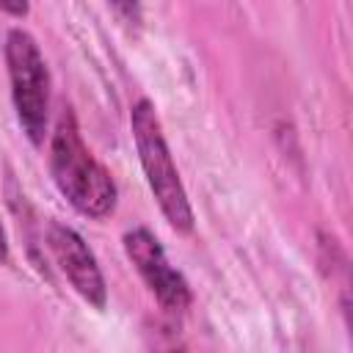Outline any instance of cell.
Segmentation results:
<instances>
[{
	"label": "cell",
	"mask_w": 353,
	"mask_h": 353,
	"mask_svg": "<svg viewBox=\"0 0 353 353\" xmlns=\"http://www.w3.org/2000/svg\"><path fill=\"white\" fill-rule=\"evenodd\" d=\"M130 127H132V141L138 149V160L141 168L146 174L149 190L157 199V207L163 212V218L168 221V226L179 234H190L196 226L193 218V207L188 199V190L179 179V171L174 165L171 149L165 143L157 110L149 99H138L130 110Z\"/></svg>",
	"instance_id": "obj_2"
},
{
	"label": "cell",
	"mask_w": 353,
	"mask_h": 353,
	"mask_svg": "<svg viewBox=\"0 0 353 353\" xmlns=\"http://www.w3.org/2000/svg\"><path fill=\"white\" fill-rule=\"evenodd\" d=\"M0 11L3 14H14V17H25L28 14V6L22 3V6H8V3H0Z\"/></svg>",
	"instance_id": "obj_7"
},
{
	"label": "cell",
	"mask_w": 353,
	"mask_h": 353,
	"mask_svg": "<svg viewBox=\"0 0 353 353\" xmlns=\"http://www.w3.org/2000/svg\"><path fill=\"white\" fill-rule=\"evenodd\" d=\"M47 248H50L55 265L61 268V273L66 276V281L72 284V290L94 309H105V303H108L105 276L97 265V256L85 245V240L72 226H66L61 221H50L47 223Z\"/></svg>",
	"instance_id": "obj_5"
},
{
	"label": "cell",
	"mask_w": 353,
	"mask_h": 353,
	"mask_svg": "<svg viewBox=\"0 0 353 353\" xmlns=\"http://www.w3.org/2000/svg\"><path fill=\"white\" fill-rule=\"evenodd\" d=\"M50 174L61 196L85 218H108L116 210L119 188L110 171L85 146L74 110L63 108L50 138Z\"/></svg>",
	"instance_id": "obj_1"
},
{
	"label": "cell",
	"mask_w": 353,
	"mask_h": 353,
	"mask_svg": "<svg viewBox=\"0 0 353 353\" xmlns=\"http://www.w3.org/2000/svg\"><path fill=\"white\" fill-rule=\"evenodd\" d=\"M124 243V254L132 262V268L138 270V276L143 279V284L149 287V292L157 298V303L171 312V314H182L188 312L193 292L188 279L168 262L160 240L146 229V226H135L130 232H124L121 237Z\"/></svg>",
	"instance_id": "obj_4"
},
{
	"label": "cell",
	"mask_w": 353,
	"mask_h": 353,
	"mask_svg": "<svg viewBox=\"0 0 353 353\" xmlns=\"http://www.w3.org/2000/svg\"><path fill=\"white\" fill-rule=\"evenodd\" d=\"M8 259H11V248H8V237H6V229L0 221V265H8Z\"/></svg>",
	"instance_id": "obj_6"
},
{
	"label": "cell",
	"mask_w": 353,
	"mask_h": 353,
	"mask_svg": "<svg viewBox=\"0 0 353 353\" xmlns=\"http://www.w3.org/2000/svg\"><path fill=\"white\" fill-rule=\"evenodd\" d=\"M8 83H11V102L19 119L22 132L33 146H41L47 138L50 124V69L36 44V39L22 30L11 28L3 44Z\"/></svg>",
	"instance_id": "obj_3"
}]
</instances>
